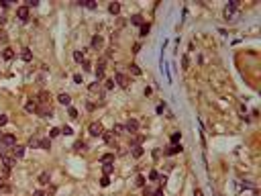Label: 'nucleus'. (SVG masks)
<instances>
[{
  "label": "nucleus",
  "mask_w": 261,
  "mask_h": 196,
  "mask_svg": "<svg viewBox=\"0 0 261 196\" xmlns=\"http://www.w3.org/2000/svg\"><path fill=\"white\" fill-rule=\"evenodd\" d=\"M163 110H165V104H159V106H157V113H159V115H161Z\"/></svg>",
  "instance_id": "nucleus-50"
},
{
  "label": "nucleus",
  "mask_w": 261,
  "mask_h": 196,
  "mask_svg": "<svg viewBox=\"0 0 261 196\" xmlns=\"http://www.w3.org/2000/svg\"><path fill=\"white\" fill-rule=\"evenodd\" d=\"M2 145L4 147H14L16 145V137L14 135H2Z\"/></svg>",
  "instance_id": "nucleus-7"
},
{
  "label": "nucleus",
  "mask_w": 261,
  "mask_h": 196,
  "mask_svg": "<svg viewBox=\"0 0 261 196\" xmlns=\"http://www.w3.org/2000/svg\"><path fill=\"white\" fill-rule=\"evenodd\" d=\"M84 6H86V8H90V10H94V8H96V6H98V4H96V2H86V4H84Z\"/></svg>",
  "instance_id": "nucleus-41"
},
{
  "label": "nucleus",
  "mask_w": 261,
  "mask_h": 196,
  "mask_svg": "<svg viewBox=\"0 0 261 196\" xmlns=\"http://www.w3.org/2000/svg\"><path fill=\"white\" fill-rule=\"evenodd\" d=\"M120 133H125V125H114L112 127V135H120Z\"/></svg>",
  "instance_id": "nucleus-26"
},
{
  "label": "nucleus",
  "mask_w": 261,
  "mask_h": 196,
  "mask_svg": "<svg viewBox=\"0 0 261 196\" xmlns=\"http://www.w3.org/2000/svg\"><path fill=\"white\" fill-rule=\"evenodd\" d=\"M82 66H84V72H90V69H92V66H90V61H84V63H82Z\"/></svg>",
  "instance_id": "nucleus-44"
},
{
  "label": "nucleus",
  "mask_w": 261,
  "mask_h": 196,
  "mask_svg": "<svg viewBox=\"0 0 261 196\" xmlns=\"http://www.w3.org/2000/svg\"><path fill=\"white\" fill-rule=\"evenodd\" d=\"M104 88H106V90H112V88H114V80H112V78H110V80H106Z\"/></svg>",
  "instance_id": "nucleus-36"
},
{
  "label": "nucleus",
  "mask_w": 261,
  "mask_h": 196,
  "mask_svg": "<svg viewBox=\"0 0 261 196\" xmlns=\"http://www.w3.org/2000/svg\"><path fill=\"white\" fill-rule=\"evenodd\" d=\"M37 113H39V116H43V118H51V116H53L51 106H39V108H37Z\"/></svg>",
  "instance_id": "nucleus-6"
},
{
  "label": "nucleus",
  "mask_w": 261,
  "mask_h": 196,
  "mask_svg": "<svg viewBox=\"0 0 261 196\" xmlns=\"http://www.w3.org/2000/svg\"><path fill=\"white\" fill-rule=\"evenodd\" d=\"M29 147H39V139H31V141H29Z\"/></svg>",
  "instance_id": "nucleus-42"
},
{
  "label": "nucleus",
  "mask_w": 261,
  "mask_h": 196,
  "mask_svg": "<svg viewBox=\"0 0 261 196\" xmlns=\"http://www.w3.org/2000/svg\"><path fill=\"white\" fill-rule=\"evenodd\" d=\"M114 84H118V86H120V88H126V86H129V78H126L125 74H120V72H116V74H114Z\"/></svg>",
  "instance_id": "nucleus-4"
},
{
  "label": "nucleus",
  "mask_w": 261,
  "mask_h": 196,
  "mask_svg": "<svg viewBox=\"0 0 261 196\" xmlns=\"http://www.w3.org/2000/svg\"><path fill=\"white\" fill-rule=\"evenodd\" d=\"M104 61H98V68H96V82H102L104 80Z\"/></svg>",
  "instance_id": "nucleus-9"
},
{
  "label": "nucleus",
  "mask_w": 261,
  "mask_h": 196,
  "mask_svg": "<svg viewBox=\"0 0 261 196\" xmlns=\"http://www.w3.org/2000/svg\"><path fill=\"white\" fill-rule=\"evenodd\" d=\"M151 196H163V188H157V190H153V194Z\"/></svg>",
  "instance_id": "nucleus-43"
},
{
  "label": "nucleus",
  "mask_w": 261,
  "mask_h": 196,
  "mask_svg": "<svg viewBox=\"0 0 261 196\" xmlns=\"http://www.w3.org/2000/svg\"><path fill=\"white\" fill-rule=\"evenodd\" d=\"M21 57H23L25 61H31V59H33V53H31V49H29V47H25L23 51H21Z\"/></svg>",
  "instance_id": "nucleus-19"
},
{
  "label": "nucleus",
  "mask_w": 261,
  "mask_h": 196,
  "mask_svg": "<svg viewBox=\"0 0 261 196\" xmlns=\"http://www.w3.org/2000/svg\"><path fill=\"white\" fill-rule=\"evenodd\" d=\"M6 123H8V116H6V115H0V127H4Z\"/></svg>",
  "instance_id": "nucleus-40"
},
{
  "label": "nucleus",
  "mask_w": 261,
  "mask_h": 196,
  "mask_svg": "<svg viewBox=\"0 0 261 196\" xmlns=\"http://www.w3.org/2000/svg\"><path fill=\"white\" fill-rule=\"evenodd\" d=\"M194 196H202V192H200V190H196V192H194Z\"/></svg>",
  "instance_id": "nucleus-51"
},
{
  "label": "nucleus",
  "mask_w": 261,
  "mask_h": 196,
  "mask_svg": "<svg viewBox=\"0 0 261 196\" xmlns=\"http://www.w3.org/2000/svg\"><path fill=\"white\" fill-rule=\"evenodd\" d=\"M149 31H151V25H149V23H143V25H141V29H139V35H141V37H147Z\"/></svg>",
  "instance_id": "nucleus-18"
},
{
  "label": "nucleus",
  "mask_w": 261,
  "mask_h": 196,
  "mask_svg": "<svg viewBox=\"0 0 261 196\" xmlns=\"http://www.w3.org/2000/svg\"><path fill=\"white\" fill-rule=\"evenodd\" d=\"M74 61L84 63V53H82V51H74Z\"/></svg>",
  "instance_id": "nucleus-27"
},
{
  "label": "nucleus",
  "mask_w": 261,
  "mask_h": 196,
  "mask_svg": "<svg viewBox=\"0 0 261 196\" xmlns=\"http://www.w3.org/2000/svg\"><path fill=\"white\" fill-rule=\"evenodd\" d=\"M25 110H27V113H35V110H37V104H35L33 100H27V104H25Z\"/></svg>",
  "instance_id": "nucleus-23"
},
{
  "label": "nucleus",
  "mask_w": 261,
  "mask_h": 196,
  "mask_svg": "<svg viewBox=\"0 0 261 196\" xmlns=\"http://www.w3.org/2000/svg\"><path fill=\"white\" fill-rule=\"evenodd\" d=\"M149 180H159V174L155 172V170H151V172H149Z\"/></svg>",
  "instance_id": "nucleus-39"
},
{
  "label": "nucleus",
  "mask_w": 261,
  "mask_h": 196,
  "mask_svg": "<svg viewBox=\"0 0 261 196\" xmlns=\"http://www.w3.org/2000/svg\"><path fill=\"white\" fill-rule=\"evenodd\" d=\"M88 133H90L92 137H102V135H104L102 123H92L90 127H88Z\"/></svg>",
  "instance_id": "nucleus-1"
},
{
  "label": "nucleus",
  "mask_w": 261,
  "mask_h": 196,
  "mask_svg": "<svg viewBox=\"0 0 261 196\" xmlns=\"http://www.w3.org/2000/svg\"><path fill=\"white\" fill-rule=\"evenodd\" d=\"M108 12H110V14H118V12H120V4H118V2H110V4H108Z\"/></svg>",
  "instance_id": "nucleus-16"
},
{
  "label": "nucleus",
  "mask_w": 261,
  "mask_h": 196,
  "mask_svg": "<svg viewBox=\"0 0 261 196\" xmlns=\"http://www.w3.org/2000/svg\"><path fill=\"white\" fill-rule=\"evenodd\" d=\"M153 194V190H149V188H145V190H143V196H151Z\"/></svg>",
  "instance_id": "nucleus-48"
},
{
  "label": "nucleus",
  "mask_w": 261,
  "mask_h": 196,
  "mask_svg": "<svg viewBox=\"0 0 261 196\" xmlns=\"http://www.w3.org/2000/svg\"><path fill=\"white\" fill-rule=\"evenodd\" d=\"M237 8H239V2H235V0H233V2H228V6L225 8V19H227V21H233V19H235V10H237Z\"/></svg>",
  "instance_id": "nucleus-2"
},
{
  "label": "nucleus",
  "mask_w": 261,
  "mask_h": 196,
  "mask_svg": "<svg viewBox=\"0 0 261 196\" xmlns=\"http://www.w3.org/2000/svg\"><path fill=\"white\" fill-rule=\"evenodd\" d=\"M125 131H129L131 135H135L137 131H139V121H135V118H129L125 123Z\"/></svg>",
  "instance_id": "nucleus-5"
},
{
  "label": "nucleus",
  "mask_w": 261,
  "mask_h": 196,
  "mask_svg": "<svg viewBox=\"0 0 261 196\" xmlns=\"http://www.w3.org/2000/svg\"><path fill=\"white\" fill-rule=\"evenodd\" d=\"M131 153H133V157H141V155L145 153V149H143L141 145H131Z\"/></svg>",
  "instance_id": "nucleus-13"
},
{
  "label": "nucleus",
  "mask_w": 261,
  "mask_h": 196,
  "mask_svg": "<svg viewBox=\"0 0 261 196\" xmlns=\"http://www.w3.org/2000/svg\"><path fill=\"white\" fill-rule=\"evenodd\" d=\"M0 141H2V133H0Z\"/></svg>",
  "instance_id": "nucleus-52"
},
{
  "label": "nucleus",
  "mask_w": 261,
  "mask_h": 196,
  "mask_svg": "<svg viewBox=\"0 0 261 196\" xmlns=\"http://www.w3.org/2000/svg\"><path fill=\"white\" fill-rule=\"evenodd\" d=\"M61 135H74V129L71 127H63L61 129Z\"/></svg>",
  "instance_id": "nucleus-37"
},
{
  "label": "nucleus",
  "mask_w": 261,
  "mask_h": 196,
  "mask_svg": "<svg viewBox=\"0 0 261 196\" xmlns=\"http://www.w3.org/2000/svg\"><path fill=\"white\" fill-rule=\"evenodd\" d=\"M241 186H243V188H251V190H255V184H253V182H245V180H243Z\"/></svg>",
  "instance_id": "nucleus-38"
},
{
  "label": "nucleus",
  "mask_w": 261,
  "mask_h": 196,
  "mask_svg": "<svg viewBox=\"0 0 261 196\" xmlns=\"http://www.w3.org/2000/svg\"><path fill=\"white\" fill-rule=\"evenodd\" d=\"M182 143H175V145H171L170 149H165V155H175V153H182Z\"/></svg>",
  "instance_id": "nucleus-10"
},
{
  "label": "nucleus",
  "mask_w": 261,
  "mask_h": 196,
  "mask_svg": "<svg viewBox=\"0 0 261 196\" xmlns=\"http://www.w3.org/2000/svg\"><path fill=\"white\" fill-rule=\"evenodd\" d=\"M108 184H110V178H108V176H102V178H100V186H102V188H106Z\"/></svg>",
  "instance_id": "nucleus-32"
},
{
  "label": "nucleus",
  "mask_w": 261,
  "mask_h": 196,
  "mask_svg": "<svg viewBox=\"0 0 261 196\" xmlns=\"http://www.w3.org/2000/svg\"><path fill=\"white\" fill-rule=\"evenodd\" d=\"M49 98H51V96H49L47 92H41V94H39V100H41V102H49Z\"/></svg>",
  "instance_id": "nucleus-35"
},
{
  "label": "nucleus",
  "mask_w": 261,
  "mask_h": 196,
  "mask_svg": "<svg viewBox=\"0 0 261 196\" xmlns=\"http://www.w3.org/2000/svg\"><path fill=\"white\" fill-rule=\"evenodd\" d=\"M12 153H14V159H21L25 155V147H21V145H14L12 147Z\"/></svg>",
  "instance_id": "nucleus-14"
},
{
  "label": "nucleus",
  "mask_w": 261,
  "mask_h": 196,
  "mask_svg": "<svg viewBox=\"0 0 261 196\" xmlns=\"http://www.w3.org/2000/svg\"><path fill=\"white\" fill-rule=\"evenodd\" d=\"M2 57H4V59H12V57H14V51H12L10 47H6V49L2 51Z\"/></svg>",
  "instance_id": "nucleus-25"
},
{
  "label": "nucleus",
  "mask_w": 261,
  "mask_h": 196,
  "mask_svg": "<svg viewBox=\"0 0 261 196\" xmlns=\"http://www.w3.org/2000/svg\"><path fill=\"white\" fill-rule=\"evenodd\" d=\"M129 72H131L133 76H141V68H139L137 63H131V66H129Z\"/></svg>",
  "instance_id": "nucleus-24"
},
{
  "label": "nucleus",
  "mask_w": 261,
  "mask_h": 196,
  "mask_svg": "<svg viewBox=\"0 0 261 196\" xmlns=\"http://www.w3.org/2000/svg\"><path fill=\"white\" fill-rule=\"evenodd\" d=\"M33 196H45V192H43V190H35Z\"/></svg>",
  "instance_id": "nucleus-49"
},
{
  "label": "nucleus",
  "mask_w": 261,
  "mask_h": 196,
  "mask_svg": "<svg viewBox=\"0 0 261 196\" xmlns=\"http://www.w3.org/2000/svg\"><path fill=\"white\" fill-rule=\"evenodd\" d=\"M16 16H19V21H23V23H27V21H29L31 12H29V8H27V4H25V6H19V8H16Z\"/></svg>",
  "instance_id": "nucleus-3"
},
{
  "label": "nucleus",
  "mask_w": 261,
  "mask_h": 196,
  "mask_svg": "<svg viewBox=\"0 0 261 196\" xmlns=\"http://www.w3.org/2000/svg\"><path fill=\"white\" fill-rule=\"evenodd\" d=\"M102 137H104V141H106L108 145H110V143H112V141H114V135H112V133H104Z\"/></svg>",
  "instance_id": "nucleus-31"
},
{
  "label": "nucleus",
  "mask_w": 261,
  "mask_h": 196,
  "mask_svg": "<svg viewBox=\"0 0 261 196\" xmlns=\"http://www.w3.org/2000/svg\"><path fill=\"white\" fill-rule=\"evenodd\" d=\"M102 37H100V35H94V37H92V41H90V45H92V49H96V51H98V49H102Z\"/></svg>",
  "instance_id": "nucleus-8"
},
{
  "label": "nucleus",
  "mask_w": 261,
  "mask_h": 196,
  "mask_svg": "<svg viewBox=\"0 0 261 196\" xmlns=\"http://www.w3.org/2000/svg\"><path fill=\"white\" fill-rule=\"evenodd\" d=\"M39 147H41V149H51V139L49 137L39 139Z\"/></svg>",
  "instance_id": "nucleus-15"
},
{
  "label": "nucleus",
  "mask_w": 261,
  "mask_h": 196,
  "mask_svg": "<svg viewBox=\"0 0 261 196\" xmlns=\"http://www.w3.org/2000/svg\"><path fill=\"white\" fill-rule=\"evenodd\" d=\"M135 184H137V186H141V188H143V186H145V176H137Z\"/></svg>",
  "instance_id": "nucleus-33"
},
{
  "label": "nucleus",
  "mask_w": 261,
  "mask_h": 196,
  "mask_svg": "<svg viewBox=\"0 0 261 196\" xmlns=\"http://www.w3.org/2000/svg\"><path fill=\"white\" fill-rule=\"evenodd\" d=\"M143 23H145V21H143V16H141V14H133V16H131V25H135V27H141Z\"/></svg>",
  "instance_id": "nucleus-17"
},
{
  "label": "nucleus",
  "mask_w": 261,
  "mask_h": 196,
  "mask_svg": "<svg viewBox=\"0 0 261 196\" xmlns=\"http://www.w3.org/2000/svg\"><path fill=\"white\" fill-rule=\"evenodd\" d=\"M139 51H141V45H139V43H135V47H133V53H139Z\"/></svg>",
  "instance_id": "nucleus-47"
},
{
  "label": "nucleus",
  "mask_w": 261,
  "mask_h": 196,
  "mask_svg": "<svg viewBox=\"0 0 261 196\" xmlns=\"http://www.w3.org/2000/svg\"><path fill=\"white\" fill-rule=\"evenodd\" d=\"M86 147H88V145H86V141H76V143H74V149H76V151L86 149Z\"/></svg>",
  "instance_id": "nucleus-28"
},
{
  "label": "nucleus",
  "mask_w": 261,
  "mask_h": 196,
  "mask_svg": "<svg viewBox=\"0 0 261 196\" xmlns=\"http://www.w3.org/2000/svg\"><path fill=\"white\" fill-rule=\"evenodd\" d=\"M37 4H39L37 0H29V2H27V8H31V6H37Z\"/></svg>",
  "instance_id": "nucleus-46"
},
{
  "label": "nucleus",
  "mask_w": 261,
  "mask_h": 196,
  "mask_svg": "<svg viewBox=\"0 0 261 196\" xmlns=\"http://www.w3.org/2000/svg\"><path fill=\"white\" fill-rule=\"evenodd\" d=\"M68 115L71 116V118H78V110H76L74 106H69V108H68Z\"/></svg>",
  "instance_id": "nucleus-34"
},
{
  "label": "nucleus",
  "mask_w": 261,
  "mask_h": 196,
  "mask_svg": "<svg viewBox=\"0 0 261 196\" xmlns=\"http://www.w3.org/2000/svg\"><path fill=\"white\" fill-rule=\"evenodd\" d=\"M98 88H100V82H92L90 86H88V90H90V92H98Z\"/></svg>",
  "instance_id": "nucleus-29"
},
{
  "label": "nucleus",
  "mask_w": 261,
  "mask_h": 196,
  "mask_svg": "<svg viewBox=\"0 0 261 196\" xmlns=\"http://www.w3.org/2000/svg\"><path fill=\"white\" fill-rule=\"evenodd\" d=\"M57 100H59V104H63V106H69V104H71V96L63 92V94L57 96Z\"/></svg>",
  "instance_id": "nucleus-11"
},
{
  "label": "nucleus",
  "mask_w": 261,
  "mask_h": 196,
  "mask_svg": "<svg viewBox=\"0 0 261 196\" xmlns=\"http://www.w3.org/2000/svg\"><path fill=\"white\" fill-rule=\"evenodd\" d=\"M102 172H104V176H110L114 172V165L112 163H102Z\"/></svg>",
  "instance_id": "nucleus-21"
},
{
  "label": "nucleus",
  "mask_w": 261,
  "mask_h": 196,
  "mask_svg": "<svg viewBox=\"0 0 261 196\" xmlns=\"http://www.w3.org/2000/svg\"><path fill=\"white\" fill-rule=\"evenodd\" d=\"M49 182H51V176H49L47 172H41V174H39V184H41V186H47Z\"/></svg>",
  "instance_id": "nucleus-12"
},
{
  "label": "nucleus",
  "mask_w": 261,
  "mask_h": 196,
  "mask_svg": "<svg viewBox=\"0 0 261 196\" xmlns=\"http://www.w3.org/2000/svg\"><path fill=\"white\" fill-rule=\"evenodd\" d=\"M59 133H61V129H57V127H53V129H51V131H49V139H53V137H57V135H59Z\"/></svg>",
  "instance_id": "nucleus-30"
},
{
  "label": "nucleus",
  "mask_w": 261,
  "mask_h": 196,
  "mask_svg": "<svg viewBox=\"0 0 261 196\" xmlns=\"http://www.w3.org/2000/svg\"><path fill=\"white\" fill-rule=\"evenodd\" d=\"M74 82H76V84H82L84 80H82V76H80V74H76V76H74Z\"/></svg>",
  "instance_id": "nucleus-45"
},
{
  "label": "nucleus",
  "mask_w": 261,
  "mask_h": 196,
  "mask_svg": "<svg viewBox=\"0 0 261 196\" xmlns=\"http://www.w3.org/2000/svg\"><path fill=\"white\" fill-rule=\"evenodd\" d=\"M110 162H114V153H104L100 157V163H110Z\"/></svg>",
  "instance_id": "nucleus-22"
},
{
  "label": "nucleus",
  "mask_w": 261,
  "mask_h": 196,
  "mask_svg": "<svg viewBox=\"0 0 261 196\" xmlns=\"http://www.w3.org/2000/svg\"><path fill=\"white\" fill-rule=\"evenodd\" d=\"M170 141H171V145H175V143H180V141H182V133H180V131H175V133H171Z\"/></svg>",
  "instance_id": "nucleus-20"
}]
</instances>
